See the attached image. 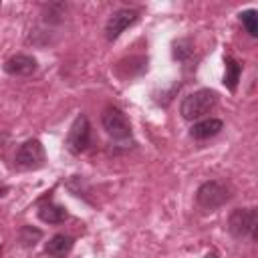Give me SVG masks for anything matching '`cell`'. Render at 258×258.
I'll list each match as a JSON object with an SVG mask.
<instances>
[{"label":"cell","mask_w":258,"mask_h":258,"mask_svg":"<svg viewBox=\"0 0 258 258\" xmlns=\"http://www.w3.org/2000/svg\"><path fill=\"white\" fill-rule=\"evenodd\" d=\"M38 69V62L30 54H14L4 62V71L12 77H28Z\"/></svg>","instance_id":"cell-8"},{"label":"cell","mask_w":258,"mask_h":258,"mask_svg":"<svg viewBox=\"0 0 258 258\" xmlns=\"http://www.w3.org/2000/svg\"><path fill=\"white\" fill-rule=\"evenodd\" d=\"M240 20H242V24L246 26V30H248L250 36H256V34H258V16H256V10H246V12H242V14H240Z\"/></svg>","instance_id":"cell-13"},{"label":"cell","mask_w":258,"mask_h":258,"mask_svg":"<svg viewBox=\"0 0 258 258\" xmlns=\"http://www.w3.org/2000/svg\"><path fill=\"white\" fill-rule=\"evenodd\" d=\"M240 75H242V67L236 58L232 56H226V75H224V85L230 89V91H236L238 87V81H240Z\"/></svg>","instance_id":"cell-12"},{"label":"cell","mask_w":258,"mask_h":258,"mask_svg":"<svg viewBox=\"0 0 258 258\" xmlns=\"http://www.w3.org/2000/svg\"><path fill=\"white\" fill-rule=\"evenodd\" d=\"M67 216H69L67 210L58 204H52V202H46L38 208V218L42 222H48V224H60L67 220Z\"/></svg>","instance_id":"cell-11"},{"label":"cell","mask_w":258,"mask_h":258,"mask_svg":"<svg viewBox=\"0 0 258 258\" xmlns=\"http://www.w3.org/2000/svg\"><path fill=\"white\" fill-rule=\"evenodd\" d=\"M103 129L113 137V139H127L131 137V123L127 115L119 107H107L101 115Z\"/></svg>","instance_id":"cell-4"},{"label":"cell","mask_w":258,"mask_h":258,"mask_svg":"<svg viewBox=\"0 0 258 258\" xmlns=\"http://www.w3.org/2000/svg\"><path fill=\"white\" fill-rule=\"evenodd\" d=\"M73 244H75V240H73L71 236H67V234H54V236L46 242L44 252H46L50 258H64V256L73 250Z\"/></svg>","instance_id":"cell-9"},{"label":"cell","mask_w":258,"mask_h":258,"mask_svg":"<svg viewBox=\"0 0 258 258\" xmlns=\"http://www.w3.org/2000/svg\"><path fill=\"white\" fill-rule=\"evenodd\" d=\"M228 198H230V191H228V187H226L224 183H220V181H206V183H202V185L198 187V191H196V202H198V206L204 208V210H208V212H212V210L224 206V204L228 202Z\"/></svg>","instance_id":"cell-3"},{"label":"cell","mask_w":258,"mask_h":258,"mask_svg":"<svg viewBox=\"0 0 258 258\" xmlns=\"http://www.w3.org/2000/svg\"><path fill=\"white\" fill-rule=\"evenodd\" d=\"M4 191H6V187H0V196H4Z\"/></svg>","instance_id":"cell-15"},{"label":"cell","mask_w":258,"mask_h":258,"mask_svg":"<svg viewBox=\"0 0 258 258\" xmlns=\"http://www.w3.org/2000/svg\"><path fill=\"white\" fill-rule=\"evenodd\" d=\"M135 20H137V12H135V10L121 8V10L113 12L111 18H109L107 24H105V36H107V40L119 38V34H121L125 28H129Z\"/></svg>","instance_id":"cell-7"},{"label":"cell","mask_w":258,"mask_h":258,"mask_svg":"<svg viewBox=\"0 0 258 258\" xmlns=\"http://www.w3.org/2000/svg\"><path fill=\"white\" fill-rule=\"evenodd\" d=\"M89 141H91V125H89V119L85 115H79L75 119V123L71 125V129H69L67 149L73 155H79V153H83L89 147Z\"/></svg>","instance_id":"cell-6"},{"label":"cell","mask_w":258,"mask_h":258,"mask_svg":"<svg viewBox=\"0 0 258 258\" xmlns=\"http://www.w3.org/2000/svg\"><path fill=\"white\" fill-rule=\"evenodd\" d=\"M224 123L220 119H204L200 123H194V127L189 129V135L194 139H210L214 135H218L222 131Z\"/></svg>","instance_id":"cell-10"},{"label":"cell","mask_w":258,"mask_h":258,"mask_svg":"<svg viewBox=\"0 0 258 258\" xmlns=\"http://www.w3.org/2000/svg\"><path fill=\"white\" fill-rule=\"evenodd\" d=\"M206 258H220V256H218L216 252H208V254H206Z\"/></svg>","instance_id":"cell-14"},{"label":"cell","mask_w":258,"mask_h":258,"mask_svg":"<svg viewBox=\"0 0 258 258\" xmlns=\"http://www.w3.org/2000/svg\"><path fill=\"white\" fill-rule=\"evenodd\" d=\"M256 222H258V214L254 208H236L228 218V230L234 238L242 240V238L254 236Z\"/></svg>","instance_id":"cell-2"},{"label":"cell","mask_w":258,"mask_h":258,"mask_svg":"<svg viewBox=\"0 0 258 258\" xmlns=\"http://www.w3.org/2000/svg\"><path fill=\"white\" fill-rule=\"evenodd\" d=\"M16 165L20 169H38L44 165V147L38 139H28L24 141L14 157Z\"/></svg>","instance_id":"cell-5"},{"label":"cell","mask_w":258,"mask_h":258,"mask_svg":"<svg viewBox=\"0 0 258 258\" xmlns=\"http://www.w3.org/2000/svg\"><path fill=\"white\" fill-rule=\"evenodd\" d=\"M218 105V95L216 91L212 89H200L196 93H189L181 105H179V113L183 119L187 121H194V119H200L204 117L206 113H210L214 107Z\"/></svg>","instance_id":"cell-1"}]
</instances>
